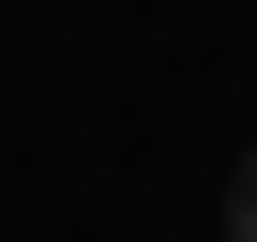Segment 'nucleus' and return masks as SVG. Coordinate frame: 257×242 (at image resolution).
<instances>
[{"label": "nucleus", "mask_w": 257, "mask_h": 242, "mask_svg": "<svg viewBox=\"0 0 257 242\" xmlns=\"http://www.w3.org/2000/svg\"><path fill=\"white\" fill-rule=\"evenodd\" d=\"M227 242H257V152L227 167Z\"/></svg>", "instance_id": "obj_1"}]
</instances>
